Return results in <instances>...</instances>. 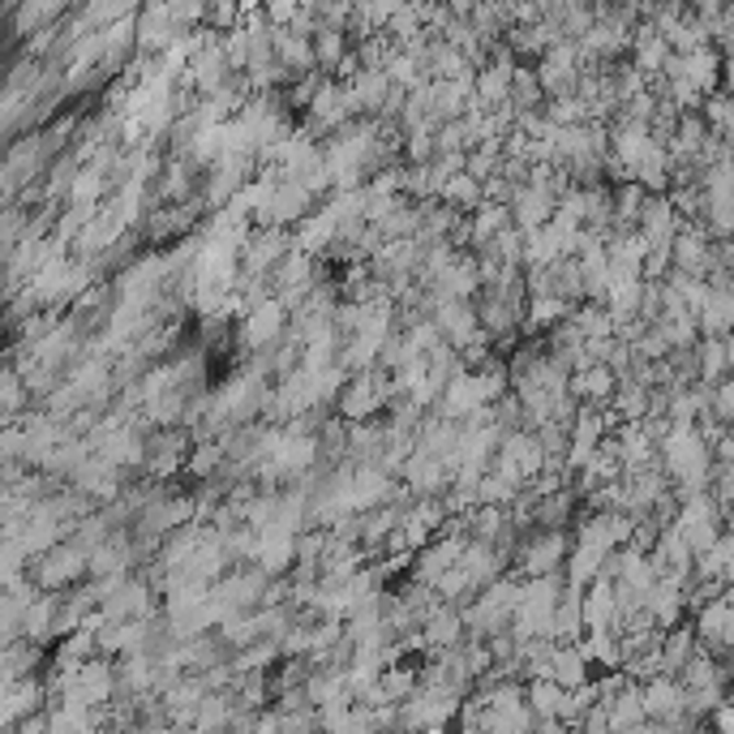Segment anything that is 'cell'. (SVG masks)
<instances>
[{
    "mask_svg": "<svg viewBox=\"0 0 734 734\" xmlns=\"http://www.w3.org/2000/svg\"><path fill=\"white\" fill-rule=\"evenodd\" d=\"M662 460H666V473L675 477V489L679 494H691V489H709V477H713V447L704 442V434L696 426H679L662 439Z\"/></svg>",
    "mask_w": 734,
    "mask_h": 734,
    "instance_id": "6da1fadb",
    "label": "cell"
},
{
    "mask_svg": "<svg viewBox=\"0 0 734 734\" xmlns=\"http://www.w3.org/2000/svg\"><path fill=\"white\" fill-rule=\"evenodd\" d=\"M87 576H91V550L78 545L74 538L31 558V580L44 592H65V588L82 585Z\"/></svg>",
    "mask_w": 734,
    "mask_h": 734,
    "instance_id": "7a4b0ae2",
    "label": "cell"
},
{
    "mask_svg": "<svg viewBox=\"0 0 734 734\" xmlns=\"http://www.w3.org/2000/svg\"><path fill=\"white\" fill-rule=\"evenodd\" d=\"M572 545L576 538L567 533V529H541L533 524L524 541H520V550H516V563H511V572L516 576H550V572H558V567H567V554H572Z\"/></svg>",
    "mask_w": 734,
    "mask_h": 734,
    "instance_id": "3957f363",
    "label": "cell"
},
{
    "mask_svg": "<svg viewBox=\"0 0 734 734\" xmlns=\"http://www.w3.org/2000/svg\"><path fill=\"white\" fill-rule=\"evenodd\" d=\"M387 399H392V370L370 365V370L348 374L340 399H336V413L348 417V421H370V417H379L387 408Z\"/></svg>",
    "mask_w": 734,
    "mask_h": 734,
    "instance_id": "277c9868",
    "label": "cell"
},
{
    "mask_svg": "<svg viewBox=\"0 0 734 734\" xmlns=\"http://www.w3.org/2000/svg\"><path fill=\"white\" fill-rule=\"evenodd\" d=\"M289 318H293V309H289L280 296H267L258 309L245 314V323L237 327V348H245V352H262V348L280 343V336L289 331Z\"/></svg>",
    "mask_w": 734,
    "mask_h": 734,
    "instance_id": "5b68a950",
    "label": "cell"
},
{
    "mask_svg": "<svg viewBox=\"0 0 734 734\" xmlns=\"http://www.w3.org/2000/svg\"><path fill=\"white\" fill-rule=\"evenodd\" d=\"M52 691H48V679H13V684H4V704H0V726L13 734V726L26 718V713H39V709H48Z\"/></svg>",
    "mask_w": 734,
    "mask_h": 734,
    "instance_id": "8992f818",
    "label": "cell"
},
{
    "mask_svg": "<svg viewBox=\"0 0 734 734\" xmlns=\"http://www.w3.org/2000/svg\"><path fill=\"white\" fill-rule=\"evenodd\" d=\"M343 87H348V99H352L357 116H383V108H387V99L395 91V78L387 69H361Z\"/></svg>",
    "mask_w": 734,
    "mask_h": 734,
    "instance_id": "52a82bcc",
    "label": "cell"
},
{
    "mask_svg": "<svg viewBox=\"0 0 734 734\" xmlns=\"http://www.w3.org/2000/svg\"><path fill=\"white\" fill-rule=\"evenodd\" d=\"M78 691L87 696V704H112L116 700V657H108V653H95V657H87L82 662V675H78Z\"/></svg>",
    "mask_w": 734,
    "mask_h": 734,
    "instance_id": "ba28073f",
    "label": "cell"
},
{
    "mask_svg": "<svg viewBox=\"0 0 734 734\" xmlns=\"http://www.w3.org/2000/svg\"><path fill=\"white\" fill-rule=\"evenodd\" d=\"M511 211H516V224L524 228V233H533L541 224H550L554 219V211H558V190L554 185H538V181H529L520 197L511 202Z\"/></svg>",
    "mask_w": 734,
    "mask_h": 734,
    "instance_id": "9c48e42d",
    "label": "cell"
},
{
    "mask_svg": "<svg viewBox=\"0 0 734 734\" xmlns=\"http://www.w3.org/2000/svg\"><path fill=\"white\" fill-rule=\"evenodd\" d=\"M696 352H700V383L718 387V383H726V379H731V370H734V331H731V336H700Z\"/></svg>",
    "mask_w": 734,
    "mask_h": 734,
    "instance_id": "30bf717a",
    "label": "cell"
},
{
    "mask_svg": "<svg viewBox=\"0 0 734 734\" xmlns=\"http://www.w3.org/2000/svg\"><path fill=\"white\" fill-rule=\"evenodd\" d=\"M670 52H675V48H670V39H666V35H662V31H657L648 18H644V22L636 26V35H632V52H628V56H632L640 69L653 78V74H662V69H666Z\"/></svg>",
    "mask_w": 734,
    "mask_h": 734,
    "instance_id": "8fae6325",
    "label": "cell"
},
{
    "mask_svg": "<svg viewBox=\"0 0 734 734\" xmlns=\"http://www.w3.org/2000/svg\"><path fill=\"white\" fill-rule=\"evenodd\" d=\"M572 392L580 395L585 404L610 408V399H614V392H619V374H614L606 361H592L588 370H576V374H572Z\"/></svg>",
    "mask_w": 734,
    "mask_h": 734,
    "instance_id": "7c38bea8",
    "label": "cell"
},
{
    "mask_svg": "<svg viewBox=\"0 0 734 734\" xmlns=\"http://www.w3.org/2000/svg\"><path fill=\"white\" fill-rule=\"evenodd\" d=\"M421 632H426V644L430 648H451V644H464L468 636V623H464V610L455 606V601H442L439 610L421 623Z\"/></svg>",
    "mask_w": 734,
    "mask_h": 734,
    "instance_id": "4fadbf2b",
    "label": "cell"
},
{
    "mask_svg": "<svg viewBox=\"0 0 734 734\" xmlns=\"http://www.w3.org/2000/svg\"><path fill=\"white\" fill-rule=\"evenodd\" d=\"M585 632H588L585 588L567 585L563 588V597H558V606H554V628H550V636L554 640H580Z\"/></svg>",
    "mask_w": 734,
    "mask_h": 734,
    "instance_id": "5bb4252c",
    "label": "cell"
},
{
    "mask_svg": "<svg viewBox=\"0 0 734 734\" xmlns=\"http://www.w3.org/2000/svg\"><path fill=\"white\" fill-rule=\"evenodd\" d=\"M696 648H700L696 623H675V628H666V640H662V675H684V666L691 662Z\"/></svg>",
    "mask_w": 734,
    "mask_h": 734,
    "instance_id": "9a60e30c",
    "label": "cell"
},
{
    "mask_svg": "<svg viewBox=\"0 0 734 734\" xmlns=\"http://www.w3.org/2000/svg\"><path fill=\"white\" fill-rule=\"evenodd\" d=\"M734 331V284L709 289V301L700 309V336H731Z\"/></svg>",
    "mask_w": 734,
    "mask_h": 734,
    "instance_id": "2e32d148",
    "label": "cell"
},
{
    "mask_svg": "<svg viewBox=\"0 0 734 734\" xmlns=\"http://www.w3.org/2000/svg\"><path fill=\"white\" fill-rule=\"evenodd\" d=\"M606 554L610 550H601V545H588V541H576L572 545V554H567V585L576 588H588L597 576H601V563H606Z\"/></svg>",
    "mask_w": 734,
    "mask_h": 734,
    "instance_id": "e0dca14e",
    "label": "cell"
},
{
    "mask_svg": "<svg viewBox=\"0 0 734 734\" xmlns=\"http://www.w3.org/2000/svg\"><path fill=\"white\" fill-rule=\"evenodd\" d=\"M648 399H653V392L628 374V379H619V392L610 399V413H614L619 421H644V417H648Z\"/></svg>",
    "mask_w": 734,
    "mask_h": 734,
    "instance_id": "ac0fdd59",
    "label": "cell"
},
{
    "mask_svg": "<svg viewBox=\"0 0 734 734\" xmlns=\"http://www.w3.org/2000/svg\"><path fill=\"white\" fill-rule=\"evenodd\" d=\"M439 197H442V202H451V206H460V211H468V215H473V211H477V206L486 202V185H482V177H473V172L464 168V172H455V177H451V181L442 185Z\"/></svg>",
    "mask_w": 734,
    "mask_h": 734,
    "instance_id": "d6986e66",
    "label": "cell"
},
{
    "mask_svg": "<svg viewBox=\"0 0 734 734\" xmlns=\"http://www.w3.org/2000/svg\"><path fill=\"white\" fill-rule=\"evenodd\" d=\"M314 52H318V69L336 78L340 60L352 52V35H348V31H336V26H323V31L314 35Z\"/></svg>",
    "mask_w": 734,
    "mask_h": 734,
    "instance_id": "ffe728a7",
    "label": "cell"
},
{
    "mask_svg": "<svg viewBox=\"0 0 734 734\" xmlns=\"http://www.w3.org/2000/svg\"><path fill=\"white\" fill-rule=\"evenodd\" d=\"M545 87H541V74L538 65H516V78H511V103L520 108V112H529V108H545Z\"/></svg>",
    "mask_w": 734,
    "mask_h": 734,
    "instance_id": "44dd1931",
    "label": "cell"
},
{
    "mask_svg": "<svg viewBox=\"0 0 734 734\" xmlns=\"http://www.w3.org/2000/svg\"><path fill=\"white\" fill-rule=\"evenodd\" d=\"M700 112H704V121H709L713 134H722L726 143H734V95L731 91H713V95H704Z\"/></svg>",
    "mask_w": 734,
    "mask_h": 734,
    "instance_id": "7402d4cb",
    "label": "cell"
},
{
    "mask_svg": "<svg viewBox=\"0 0 734 734\" xmlns=\"http://www.w3.org/2000/svg\"><path fill=\"white\" fill-rule=\"evenodd\" d=\"M640 293H644V280H610V293H606L610 314H614V318L640 314Z\"/></svg>",
    "mask_w": 734,
    "mask_h": 734,
    "instance_id": "603a6c76",
    "label": "cell"
},
{
    "mask_svg": "<svg viewBox=\"0 0 734 734\" xmlns=\"http://www.w3.org/2000/svg\"><path fill=\"white\" fill-rule=\"evenodd\" d=\"M567 687L558 679H529V704L538 718H558V700H563Z\"/></svg>",
    "mask_w": 734,
    "mask_h": 734,
    "instance_id": "cb8c5ba5",
    "label": "cell"
},
{
    "mask_svg": "<svg viewBox=\"0 0 734 734\" xmlns=\"http://www.w3.org/2000/svg\"><path fill=\"white\" fill-rule=\"evenodd\" d=\"M206 26L224 35L245 26V0H206Z\"/></svg>",
    "mask_w": 734,
    "mask_h": 734,
    "instance_id": "d4e9b609",
    "label": "cell"
},
{
    "mask_svg": "<svg viewBox=\"0 0 734 734\" xmlns=\"http://www.w3.org/2000/svg\"><path fill=\"white\" fill-rule=\"evenodd\" d=\"M395 48H399V44H395L392 35H387V31H379V35H370V39H361V44H357V56H361V65H365V69H387Z\"/></svg>",
    "mask_w": 734,
    "mask_h": 734,
    "instance_id": "484cf974",
    "label": "cell"
},
{
    "mask_svg": "<svg viewBox=\"0 0 734 734\" xmlns=\"http://www.w3.org/2000/svg\"><path fill=\"white\" fill-rule=\"evenodd\" d=\"M713 413H718L726 426H734V379L713 387Z\"/></svg>",
    "mask_w": 734,
    "mask_h": 734,
    "instance_id": "4316f807",
    "label": "cell"
},
{
    "mask_svg": "<svg viewBox=\"0 0 734 734\" xmlns=\"http://www.w3.org/2000/svg\"><path fill=\"white\" fill-rule=\"evenodd\" d=\"M585 731H592V734H601V731H610V704L606 700H597L592 709L585 713V722H580Z\"/></svg>",
    "mask_w": 734,
    "mask_h": 734,
    "instance_id": "83f0119b",
    "label": "cell"
},
{
    "mask_svg": "<svg viewBox=\"0 0 734 734\" xmlns=\"http://www.w3.org/2000/svg\"><path fill=\"white\" fill-rule=\"evenodd\" d=\"M722 91H731V95H734V56H726V60H722Z\"/></svg>",
    "mask_w": 734,
    "mask_h": 734,
    "instance_id": "f1b7e54d",
    "label": "cell"
},
{
    "mask_svg": "<svg viewBox=\"0 0 734 734\" xmlns=\"http://www.w3.org/2000/svg\"><path fill=\"white\" fill-rule=\"evenodd\" d=\"M507 4H516V0H507Z\"/></svg>",
    "mask_w": 734,
    "mask_h": 734,
    "instance_id": "f546056e",
    "label": "cell"
}]
</instances>
